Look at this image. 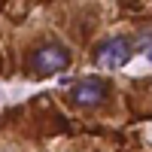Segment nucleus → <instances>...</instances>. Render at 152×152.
Returning a JSON list of instances; mask_svg holds the SVG:
<instances>
[{"instance_id": "obj_4", "label": "nucleus", "mask_w": 152, "mask_h": 152, "mask_svg": "<svg viewBox=\"0 0 152 152\" xmlns=\"http://www.w3.org/2000/svg\"><path fill=\"white\" fill-rule=\"evenodd\" d=\"M137 49H146V52H152V31H143L140 37H137Z\"/></svg>"}, {"instance_id": "obj_2", "label": "nucleus", "mask_w": 152, "mask_h": 152, "mask_svg": "<svg viewBox=\"0 0 152 152\" xmlns=\"http://www.w3.org/2000/svg\"><path fill=\"white\" fill-rule=\"evenodd\" d=\"M70 64V52L64 46H58V43H46L40 49H34V55H31V70L34 73H61V70H67Z\"/></svg>"}, {"instance_id": "obj_1", "label": "nucleus", "mask_w": 152, "mask_h": 152, "mask_svg": "<svg viewBox=\"0 0 152 152\" xmlns=\"http://www.w3.org/2000/svg\"><path fill=\"white\" fill-rule=\"evenodd\" d=\"M134 40H128V37H110V40H104L97 46V64L100 67H107V70H119V67H125L131 61V55H134Z\"/></svg>"}, {"instance_id": "obj_5", "label": "nucleus", "mask_w": 152, "mask_h": 152, "mask_svg": "<svg viewBox=\"0 0 152 152\" xmlns=\"http://www.w3.org/2000/svg\"><path fill=\"white\" fill-rule=\"evenodd\" d=\"M149 61H152V52H149Z\"/></svg>"}, {"instance_id": "obj_3", "label": "nucleus", "mask_w": 152, "mask_h": 152, "mask_svg": "<svg viewBox=\"0 0 152 152\" xmlns=\"http://www.w3.org/2000/svg\"><path fill=\"white\" fill-rule=\"evenodd\" d=\"M70 100L76 107H100L107 100V82L97 79V76H88V79H79L70 91Z\"/></svg>"}]
</instances>
